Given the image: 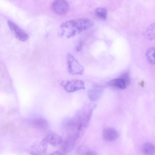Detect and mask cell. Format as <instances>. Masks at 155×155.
<instances>
[{"label": "cell", "mask_w": 155, "mask_h": 155, "mask_svg": "<svg viewBox=\"0 0 155 155\" xmlns=\"http://www.w3.org/2000/svg\"><path fill=\"white\" fill-rule=\"evenodd\" d=\"M67 63L69 73L73 75H81L84 73V68L70 53L67 55Z\"/></svg>", "instance_id": "2"}, {"label": "cell", "mask_w": 155, "mask_h": 155, "mask_svg": "<svg viewBox=\"0 0 155 155\" xmlns=\"http://www.w3.org/2000/svg\"><path fill=\"white\" fill-rule=\"evenodd\" d=\"M95 13L96 16L101 19L105 20L107 18V11L104 8H97L95 10Z\"/></svg>", "instance_id": "15"}, {"label": "cell", "mask_w": 155, "mask_h": 155, "mask_svg": "<svg viewBox=\"0 0 155 155\" xmlns=\"http://www.w3.org/2000/svg\"><path fill=\"white\" fill-rule=\"evenodd\" d=\"M103 92V89L100 86L94 85L88 91V95L89 99L92 101L98 100Z\"/></svg>", "instance_id": "9"}, {"label": "cell", "mask_w": 155, "mask_h": 155, "mask_svg": "<svg viewBox=\"0 0 155 155\" xmlns=\"http://www.w3.org/2000/svg\"><path fill=\"white\" fill-rule=\"evenodd\" d=\"M61 84L64 90L68 93L85 89L84 82L81 80L74 79L64 81H61Z\"/></svg>", "instance_id": "3"}, {"label": "cell", "mask_w": 155, "mask_h": 155, "mask_svg": "<svg viewBox=\"0 0 155 155\" xmlns=\"http://www.w3.org/2000/svg\"><path fill=\"white\" fill-rule=\"evenodd\" d=\"M119 134L114 129L108 127L105 128L102 132V137L103 139L107 141H114L118 138Z\"/></svg>", "instance_id": "7"}, {"label": "cell", "mask_w": 155, "mask_h": 155, "mask_svg": "<svg viewBox=\"0 0 155 155\" xmlns=\"http://www.w3.org/2000/svg\"><path fill=\"white\" fill-rule=\"evenodd\" d=\"M78 138V137L74 134H67L65 139L61 144V150L63 154H66L71 152Z\"/></svg>", "instance_id": "5"}, {"label": "cell", "mask_w": 155, "mask_h": 155, "mask_svg": "<svg viewBox=\"0 0 155 155\" xmlns=\"http://www.w3.org/2000/svg\"><path fill=\"white\" fill-rule=\"evenodd\" d=\"M142 151L145 154L152 155L155 152V147L151 143L147 142L144 143L142 147Z\"/></svg>", "instance_id": "12"}, {"label": "cell", "mask_w": 155, "mask_h": 155, "mask_svg": "<svg viewBox=\"0 0 155 155\" xmlns=\"http://www.w3.org/2000/svg\"><path fill=\"white\" fill-rule=\"evenodd\" d=\"M44 140L54 147L61 144L62 142L61 137L58 134L53 132L48 134Z\"/></svg>", "instance_id": "8"}, {"label": "cell", "mask_w": 155, "mask_h": 155, "mask_svg": "<svg viewBox=\"0 0 155 155\" xmlns=\"http://www.w3.org/2000/svg\"><path fill=\"white\" fill-rule=\"evenodd\" d=\"M120 77L123 78L125 81L127 86L129 84L130 80L128 73H123Z\"/></svg>", "instance_id": "17"}, {"label": "cell", "mask_w": 155, "mask_h": 155, "mask_svg": "<svg viewBox=\"0 0 155 155\" xmlns=\"http://www.w3.org/2000/svg\"><path fill=\"white\" fill-rule=\"evenodd\" d=\"M8 25L14 33L15 37L19 40L25 42L29 38V35L12 21L9 20Z\"/></svg>", "instance_id": "4"}, {"label": "cell", "mask_w": 155, "mask_h": 155, "mask_svg": "<svg viewBox=\"0 0 155 155\" xmlns=\"http://www.w3.org/2000/svg\"><path fill=\"white\" fill-rule=\"evenodd\" d=\"M92 21L86 18L70 20L62 22L60 25L58 34L61 37L69 38L91 27Z\"/></svg>", "instance_id": "1"}, {"label": "cell", "mask_w": 155, "mask_h": 155, "mask_svg": "<svg viewBox=\"0 0 155 155\" xmlns=\"http://www.w3.org/2000/svg\"><path fill=\"white\" fill-rule=\"evenodd\" d=\"M83 47V43L82 41H79L77 44L75 48V51L77 52L80 51Z\"/></svg>", "instance_id": "18"}, {"label": "cell", "mask_w": 155, "mask_h": 155, "mask_svg": "<svg viewBox=\"0 0 155 155\" xmlns=\"http://www.w3.org/2000/svg\"><path fill=\"white\" fill-rule=\"evenodd\" d=\"M155 24L152 23L147 28L144 33V37L149 40H153L155 38Z\"/></svg>", "instance_id": "13"}, {"label": "cell", "mask_w": 155, "mask_h": 155, "mask_svg": "<svg viewBox=\"0 0 155 155\" xmlns=\"http://www.w3.org/2000/svg\"><path fill=\"white\" fill-rule=\"evenodd\" d=\"M155 48L152 47L148 49L146 53V55L147 60L148 62L152 64H155Z\"/></svg>", "instance_id": "14"}, {"label": "cell", "mask_w": 155, "mask_h": 155, "mask_svg": "<svg viewBox=\"0 0 155 155\" xmlns=\"http://www.w3.org/2000/svg\"><path fill=\"white\" fill-rule=\"evenodd\" d=\"M77 152L79 154L81 155H96L97 153L94 152L90 150L87 147L83 146H80L77 149Z\"/></svg>", "instance_id": "16"}, {"label": "cell", "mask_w": 155, "mask_h": 155, "mask_svg": "<svg viewBox=\"0 0 155 155\" xmlns=\"http://www.w3.org/2000/svg\"><path fill=\"white\" fill-rule=\"evenodd\" d=\"M32 125L37 129L44 130L48 128V123L45 119L38 117L33 119L31 122Z\"/></svg>", "instance_id": "10"}, {"label": "cell", "mask_w": 155, "mask_h": 155, "mask_svg": "<svg viewBox=\"0 0 155 155\" xmlns=\"http://www.w3.org/2000/svg\"><path fill=\"white\" fill-rule=\"evenodd\" d=\"M54 12L58 15H64L69 11V5L66 0H55L52 5Z\"/></svg>", "instance_id": "6"}, {"label": "cell", "mask_w": 155, "mask_h": 155, "mask_svg": "<svg viewBox=\"0 0 155 155\" xmlns=\"http://www.w3.org/2000/svg\"><path fill=\"white\" fill-rule=\"evenodd\" d=\"M108 85L120 89H124L127 86L125 81L120 77L112 79L107 83Z\"/></svg>", "instance_id": "11"}]
</instances>
